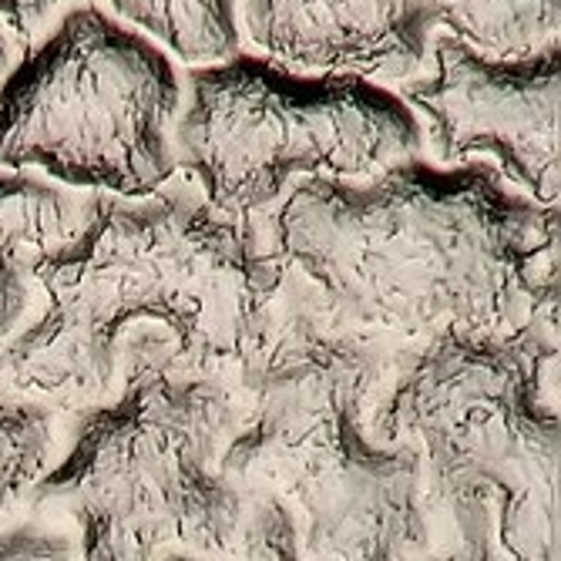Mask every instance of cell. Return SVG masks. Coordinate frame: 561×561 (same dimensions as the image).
Masks as SVG:
<instances>
[{"label":"cell","instance_id":"cell-1","mask_svg":"<svg viewBox=\"0 0 561 561\" xmlns=\"http://www.w3.org/2000/svg\"><path fill=\"white\" fill-rule=\"evenodd\" d=\"M283 279L270 216L222 213L182 172L141 198L105 195L37 270L44 302L0 346V390L88 411L122 390L141 343L229 380L260 346Z\"/></svg>","mask_w":561,"mask_h":561},{"label":"cell","instance_id":"cell-18","mask_svg":"<svg viewBox=\"0 0 561 561\" xmlns=\"http://www.w3.org/2000/svg\"><path fill=\"white\" fill-rule=\"evenodd\" d=\"M165 561H213V558H195V554H169Z\"/></svg>","mask_w":561,"mask_h":561},{"label":"cell","instance_id":"cell-2","mask_svg":"<svg viewBox=\"0 0 561 561\" xmlns=\"http://www.w3.org/2000/svg\"><path fill=\"white\" fill-rule=\"evenodd\" d=\"M270 232L283 266L353 330L424 343L558 323V206L484 162L302 179L270 213Z\"/></svg>","mask_w":561,"mask_h":561},{"label":"cell","instance_id":"cell-13","mask_svg":"<svg viewBox=\"0 0 561 561\" xmlns=\"http://www.w3.org/2000/svg\"><path fill=\"white\" fill-rule=\"evenodd\" d=\"M50 447L55 424L47 407L0 390V515L47 471Z\"/></svg>","mask_w":561,"mask_h":561},{"label":"cell","instance_id":"cell-14","mask_svg":"<svg viewBox=\"0 0 561 561\" xmlns=\"http://www.w3.org/2000/svg\"><path fill=\"white\" fill-rule=\"evenodd\" d=\"M0 561H81L75 538L44 525L0 531Z\"/></svg>","mask_w":561,"mask_h":561},{"label":"cell","instance_id":"cell-17","mask_svg":"<svg viewBox=\"0 0 561 561\" xmlns=\"http://www.w3.org/2000/svg\"><path fill=\"white\" fill-rule=\"evenodd\" d=\"M21 55H24V41L14 31H8L4 24H0V88H4V81L11 78V71L21 61Z\"/></svg>","mask_w":561,"mask_h":561},{"label":"cell","instance_id":"cell-15","mask_svg":"<svg viewBox=\"0 0 561 561\" xmlns=\"http://www.w3.org/2000/svg\"><path fill=\"white\" fill-rule=\"evenodd\" d=\"M58 4L61 0H0V24L24 41Z\"/></svg>","mask_w":561,"mask_h":561},{"label":"cell","instance_id":"cell-5","mask_svg":"<svg viewBox=\"0 0 561 561\" xmlns=\"http://www.w3.org/2000/svg\"><path fill=\"white\" fill-rule=\"evenodd\" d=\"M236 421L226 377L182 370L162 343H141L122 390L88 407L27 497L78 525L81 561L226 558L245 512V491L219 468Z\"/></svg>","mask_w":561,"mask_h":561},{"label":"cell","instance_id":"cell-4","mask_svg":"<svg viewBox=\"0 0 561 561\" xmlns=\"http://www.w3.org/2000/svg\"><path fill=\"white\" fill-rule=\"evenodd\" d=\"M554 364L558 323L407 343L370 417L374 440L421 454L427 512L504 561H558Z\"/></svg>","mask_w":561,"mask_h":561},{"label":"cell","instance_id":"cell-7","mask_svg":"<svg viewBox=\"0 0 561 561\" xmlns=\"http://www.w3.org/2000/svg\"><path fill=\"white\" fill-rule=\"evenodd\" d=\"M182 81L141 34L98 8L68 11L0 88V169L141 198L179 169Z\"/></svg>","mask_w":561,"mask_h":561},{"label":"cell","instance_id":"cell-16","mask_svg":"<svg viewBox=\"0 0 561 561\" xmlns=\"http://www.w3.org/2000/svg\"><path fill=\"white\" fill-rule=\"evenodd\" d=\"M417 561H504V558L494 551V545L484 535H465V538H454L447 551L440 554L427 551Z\"/></svg>","mask_w":561,"mask_h":561},{"label":"cell","instance_id":"cell-6","mask_svg":"<svg viewBox=\"0 0 561 561\" xmlns=\"http://www.w3.org/2000/svg\"><path fill=\"white\" fill-rule=\"evenodd\" d=\"M172 151L216 209L270 216L302 179H370L417 162L424 128L377 81L236 55L188 75Z\"/></svg>","mask_w":561,"mask_h":561},{"label":"cell","instance_id":"cell-12","mask_svg":"<svg viewBox=\"0 0 561 561\" xmlns=\"http://www.w3.org/2000/svg\"><path fill=\"white\" fill-rule=\"evenodd\" d=\"M112 8L188 65H219L239 55L236 0H112Z\"/></svg>","mask_w":561,"mask_h":561},{"label":"cell","instance_id":"cell-3","mask_svg":"<svg viewBox=\"0 0 561 561\" xmlns=\"http://www.w3.org/2000/svg\"><path fill=\"white\" fill-rule=\"evenodd\" d=\"M403 346L340 323L286 270L260 346L229 377L239 421L219 468L242 491L296 507L306 561H417L431 551L421 454L370 434Z\"/></svg>","mask_w":561,"mask_h":561},{"label":"cell","instance_id":"cell-11","mask_svg":"<svg viewBox=\"0 0 561 561\" xmlns=\"http://www.w3.org/2000/svg\"><path fill=\"white\" fill-rule=\"evenodd\" d=\"M440 31L484 58H531L558 44V0H437Z\"/></svg>","mask_w":561,"mask_h":561},{"label":"cell","instance_id":"cell-9","mask_svg":"<svg viewBox=\"0 0 561 561\" xmlns=\"http://www.w3.org/2000/svg\"><path fill=\"white\" fill-rule=\"evenodd\" d=\"M245 27L289 71L407 81L440 31V8L437 0H245Z\"/></svg>","mask_w":561,"mask_h":561},{"label":"cell","instance_id":"cell-8","mask_svg":"<svg viewBox=\"0 0 561 561\" xmlns=\"http://www.w3.org/2000/svg\"><path fill=\"white\" fill-rule=\"evenodd\" d=\"M558 44L531 58H484L437 31L424 65L400 81L444 169L484 156L538 206H558Z\"/></svg>","mask_w":561,"mask_h":561},{"label":"cell","instance_id":"cell-10","mask_svg":"<svg viewBox=\"0 0 561 561\" xmlns=\"http://www.w3.org/2000/svg\"><path fill=\"white\" fill-rule=\"evenodd\" d=\"M101 198V192L0 169V343H8L31 313L44 260L94 219Z\"/></svg>","mask_w":561,"mask_h":561}]
</instances>
